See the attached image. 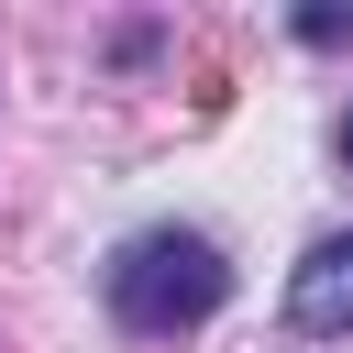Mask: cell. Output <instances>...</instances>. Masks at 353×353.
Returning a JSON list of instances; mask_svg holds the SVG:
<instances>
[{
    "instance_id": "6da1fadb",
    "label": "cell",
    "mask_w": 353,
    "mask_h": 353,
    "mask_svg": "<svg viewBox=\"0 0 353 353\" xmlns=\"http://www.w3.org/2000/svg\"><path fill=\"white\" fill-rule=\"evenodd\" d=\"M221 298H232V265H221L210 232H132V243L110 254V320L143 331V342L199 331Z\"/></svg>"
},
{
    "instance_id": "7a4b0ae2",
    "label": "cell",
    "mask_w": 353,
    "mask_h": 353,
    "mask_svg": "<svg viewBox=\"0 0 353 353\" xmlns=\"http://www.w3.org/2000/svg\"><path fill=\"white\" fill-rule=\"evenodd\" d=\"M287 320H298L309 342H342V331H353V232L309 243V265L287 276Z\"/></svg>"
},
{
    "instance_id": "3957f363",
    "label": "cell",
    "mask_w": 353,
    "mask_h": 353,
    "mask_svg": "<svg viewBox=\"0 0 353 353\" xmlns=\"http://www.w3.org/2000/svg\"><path fill=\"white\" fill-rule=\"evenodd\" d=\"M342 165H353V110H342Z\"/></svg>"
}]
</instances>
